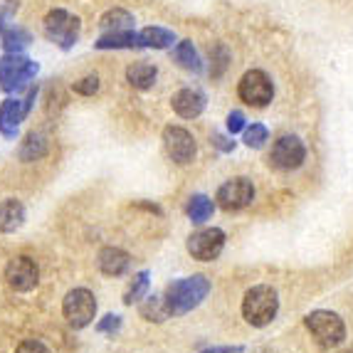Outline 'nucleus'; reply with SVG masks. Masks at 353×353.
Returning <instances> with one entry per match:
<instances>
[{
    "instance_id": "obj_1",
    "label": "nucleus",
    "mask_w": 353,
    "mask_h": 353,
    "mask_svg": "<svg viewBox=\"0 0 353 353\" xmlns=\"http://www.w3.org/2000/svg\"><path fill=\"white\" fill-rule=\"evenodd\" d=\"M208 294H210V279L205 274H193V277H183L168 284L163 299L171 316H185L195 306H201Z\"/></svg>"
},
{
    "instance_id": "obj_2",
    "label": "nucleus",
    "mask_w": 353,
    "mask_h": 353,
    "mask_svg": "<svg viewBox=\"0 0 353 353\" xmlns=\"http://www.w3.org/2000/svg\"><path fill=\"white\" fill-rule=\"evenodd\" d=\"M279 314V294L270 284H257V287L245 292L242 299V319L254 329L270 326Z\"/></svg>"
},
{
    "instance_id": "obj_3",
    "label": "nucleus",
    "mask_w": 353,
    "mask_h": 353,
    "mask_svg": "<svg viewBox=\"0 0 353 353\" xmlns=\"http://www.w3.org/2000/svg\"><path fill=\"white\" fill-rule=\"evenodd\" d=\"M37 72H40V65H37L35 59L25 57V54L6 52L0 57V89L6 94L28 89Z\"/></svg>"
},
{
    "instance_id": "obj_4",
    "label": "nucleus",
    "mask_w": 353,
    "mask_h": 353,
    "mask_svg": "<svg viewBox=\"0 0 353 353\" xmlns=\"http://www.w3.org/2000/svg\"><path fill=\"white\" fill-rule=\"evenodd\" d=\"M304 326L316 339L319 346L324 348H336L346 341V324H343V319L336 312H329V309H316V312L306 314Z\"/></svg>"
},
{
    "instance_id": "obj_5",
    "label": "nucleus",
    "mask_w": 353,
    "mask_h": 353,
    "mask_svg": "<svg viewBox=\"0 0 353 353\" xmlns=\"http://www.w3.org/2000/svg\"><path fill=\"white\" fill-rule=\"evenodd\" d=\"M35 99H37V84L35 87L30 84V87L25 89L23 99H18V97L3 99V104H0V136H3V139H8V141H15V139H18L20 124H23L25 119H28V114L32 112Z\"/></svg>"
},
{
    "instance_id": "obj_6",
    "label": "nucleus",
    "mask_w": 353,
    "mask_h": 353,
    "mask_svg": "<svg viewBox=\"0 0 353 353\" xmlns=\"http://www.w3.org/2000/svg\"><path fill=\"white\" fill-rule=\"evenodd\" d=\"M42 28H45V37L52 45H57L59 50H72L79 40V32H82V20L72 12L62 10V8H54L45 15Z\"/></svg>"
},
{
    "instance_id": "obj_7",
    "label": "nucleus",
    "mask_w": 353,
    "mask_h": 353,
    "mask_svg": "<svg viewBox=\"0 0 353 353\" xmlns=\"http://www.w3.org/2000/svg\"><path fill=\"white\" fill-rule=\"evenodd\" d=\"M62 314H65L67 324L72 329H84L97 316V296L84 287L72 289V292H67L65 301H62Z\"/></svg>"
},
{
    "instance_id": "obj_8",
    "label": "nucleus",
    "mask_w": 353,
    "mask_h": 353,
    "mask_svg": "<svg viewBox=\"0 0 353 353\" xmlns=\"http://www.w3.org/2000/svg\"><path fill=\"white\" fill-rule=\"evenodd\" d=\"M237 97L248 106H267L274 99V84H272L270 74L262 70H250L242 74L240 84H237Z\"/></svg>"
},
{
    "instance_id": "obj_9",
    "label": "nucleus",
    "mask_w": 353,
    "mask_h": 353,
    "mask_svg": "<svg viewBox=\"0 0 353 353\" xmlns=\"http://www.w3.org/2000/svg\"><path fill=\"white\" fill-rule=\"evenodd\" d=\"M304 161H306V146L299 136L284 134L272 143L270 163L274 168H279V171H296Z\"/></svg>"
},
{
    "instance_id": "obj_10",
    "label": "nucleus",
    "mask_w": 353,
    "mask_h": 353,
    "mask_svg": "<svg viewBox=\"0 0 353 353\" xmlns=\"http://www.w3.org/2000/svg\"><path fill=\"white\" fill-rule=\"evenodd\" d=\"M185 250L198 262H212L218 259L225 250V232L220 228H203L195 230L185 242Z\"/></svg>"
},
{
    "instance_id": "obj_11",
    "label": "nucleus",
    "mask_w": 353,
    "mask_h": 353,
    "mask_svg": "<svg viewBox=\"0 0 353 353\" xmlns=\"http://www.w3.org/2000/svg\"><path fill=\"white\" fill-rule=\"evenodd\" d=\"M163 148L168 153V159L178 165L193 163L195 153H198V143L195 136L183 126H165L163 129Z\"/></svg>"
},
{
    "instance_id": "obj_12",
    "label": "nucleus",
    "mask_w": 353,
    "mask_h": 353,
    "mask_svg": "<svg viewBox=\"0 0 353 353\" xmlns=\"http://www.w3.org/2000/svg\"><path fill=\"white\" fill-rule=\"evenodd\" d=\"M215 201L223 210L237 212L242 208H248L254 201V185L250 178H230L215 193Z\"/></svg>"
},
{
    "instance_id": "obj_13",
    "label": "nucleus",
    "mask_w": 353,
    "mask_h": 353,
    "mask_svg": "<svg viewBox=\"0 0 353 353\" xmlns=\"http://www.w3.org/2000/svg\"><path fill=\"white\" fill-rule=\"evenodd\" d=\"M6 282L15 292H32L40 284V267L30 257L10 259L6 267Z\"/></svg>"
},
{
    "instance_id": "obj_14",
    "label": "nucleus",
    "mask_w": 353,
    "mask_h": 353,
    "mask_svg": "<svg viewBox=\"0 0 353 353\" xmlns=\"http://www.w3.org/2000/svg\"><path fill=\"white\" fill-rule=\"evenodd\" d=\"M171 106L181 119H195L205 112V94H203L201 89L185 87L173 94Z\"/></svg>"
},
{
    "instance_id": "obj_15",
    "label": "nucleus",
    "mask_w": 353,
    "mask_h": 353,
    "mask_svg": "<svg viewBox=\"0 0 353 353\" xmlns=\"http://www.w3.org/2000/svg\"><path fill=\"white\" fill-rule=\"evenodd\" d=\"M99 270L106 277H121L131 267V254L121 248H101L99 250Z\"/></svg>"
},
{
    "instance_id": "obj_16",
    "label": "nucleus",
    "mask_w": 353,
    "mask_h": 353,
    "mask_svg": "<svg viewBox=\"0 0 353 353\" xmlns=\"http://www.w3.org/2000/svg\"><path fill=\"white\" fill-rule=\"evenodd\" d=\"M97 50H143L141 32L134 30H117V32H104L94 42Z\"/></svg>"
},
{
    "instance_id": "obj_17",
    "label": "nucleus",
    "mask_w": 353,
    "mask_h": 353,
    "mask_svg": "<svg viewBox=\"0 0 353 353\" xmlns=\"http://www.w3.org/2000/svg\"><path fill=\"white\" fill-rule=\"evenodd\" d=\"M25 223V208L15 198L0 201V232H15Z\"/></svg>"
},
{
    "instance_id": "obj_18",
    "label": "nucleus",
    "mask_w": 353,
    "mask_h": 353,
    "mask_svg": "<svg viewBox=\"0 0 353 353\" xmlns=\"http://www.w3.org/2000/svg\"><path fill=\"white\" fill-rule=\"evenodd\" d=\"M156 77H159V70L151 62H134V65L126 67V82L139 92L151 89L156 84Z\"/></svg>"
},
{
    "instance_id": "obj_19",
    "label": "nucleus",
    "mask_w": 353,
    "mask_h": 353,
    "mask_svg": "<svg viewBox=\"0 0 353 353\" xmlns=\"http://www.w3.org/2000/svg\"><path fill=\"white\" fill-rule=\"evenodd\" d=\"M30 42H32V35L25 28H20V25H8L0 32V45L10 54H23L30 48Z\"/></svg>"
},
{
    "instance_id": "obj_20",
    "label": "nucleus",
    "mask_w": 353,
    "mask_h": 353,
    "mask_svg": "<svg viewBox=\"0 0 353 353\" xmlns=\"http://www.w3.org/2000/svg\"><path fill=\"white\" fill-rule=\"evenodd\" d=\"M173 59H176L185 72H193V74H201L203 72V59L190 40L176 42V48H173Z\"/></svg>"
},
{
    "instance_id": "obj_21",
    "label": "nucleus",
    "mask_w": 353,
    "mask_h": 353,
    "mask_svg": "<svg viewBox=\"0 0 353 353\" xmlns=\"http://www.w3.org/2000/svg\"><path fill=\"white\" fill-rule=\"evenodd\" d=\"M48 139L42 134H37V131H30L28 136H25V141L20 143V161L23 163H32V161H40L45 153H48Z\"/></svg>"
},
{
    "instance_id": "obj_22",
    "label": "nucleus",
    "mask_w": 353,
    "mask_h": 353,
    "mask_svg": "<svg viewBox=\"0 0 353 353\" xmlns=\"http://www.w3.org/2000/svg\"><path fill=\"white\" fill-rule=\"evenodd\" d=\"M141 42L143 48L148 50H168V48H176V32L165 28H143L141 30Z\"/></svg>"
},
{
    "instance_id": "obj_23",
    "label": "nucleus",
    "mask_w": 353,
    "mask_h": 353,
    "mask_svg": "<svg viewBox=\"0 0 353 353\" xmlns=\"http://www.w3.org/2000/svg\"><path fill=\"white\" fill-rule=\"evenodd\" d=\"M134 15L124 8H112L106 10L104 15L99 18V28L104 32H117V30H134Z\"/></svg>"
},
{
    "instance_id": "obj_24",
    "label": "nucleus",
    "mask_w": 353,
    "mask_h": 353,
    "mask_svg": "<svg viewBox=\"0 0 353 353\" xmlns=\"http://www.w3.org/2000/svg\"><path fill=\"white\" fill-rule=\"evenodd\" d=\"M139 314H141V319L153 321V324H163L165 319L171 316L163 296H146V299H141L139 301Z\"/></svg>"
},
{
    "instance_id": "obj_25",
    "label": "nucleus",
    "mask_w": 353,
    "mask_h": 353,
    "mask_svg": "<svg viewBox=\"0 0 353 353\" xmlns=\"http://www.w3.org/2000/svg\"><path fill=\"white\" fill-rule=\"evenodd\" d=\"M212 212H215V203L203 193L193 195L188 201V205H185V215H188L190 223H195V225H203L205 220H210Z\"/></svg>"
},
{
    "instance_id": "obj_26",
    "label": "nucleus",
    "mask_w": 353,
    "mask_h": 353,
    "mask_svg": "<svg viewBox=\"0 0 353 353\" xmlns=\"http://www.w3.org/2000/svg\"><path fill=\"white\" fill-rule=\"evenodd\" d=\"M148 287H151V272L148 270L136 272L134 279H131L129 287H126V292H124V304L131 306V304H139L141 299H146Z\"/></svg>"
},
{
    "instance_id": "obj_27",
    "label": "nucleus",
    "mask_w": 353,
    "mask_h": 353,
    "mask_svg": "<svg viewBox=\"0 0 353 353\" xmlns=\"http://www.w3.org/2000/svg\"><path fill=\"white\" fill-rule=\"evenodd\" d=\"M228 67H230V50L225 48L223 42L212 45V50H210V77L212 79H220V77L228 72Z\"/></svg>"
},
{
    "instance_id": "obj_28",
    "label": "nucleus",
    "mask_w": 353,
    "mask_h": 353,
    "mask_svg": "<svg viewBox=\"0 0 353 353\" xmlns=\"http://www.w3.org/2000/svg\"><path fill=\"white\" fill-rule=\"evenodd\" d=\"M242 141L250 148H262L270 141V131H267L265 124H248L242 131Z\"/></svg>"
},
{
    "instance_id": "obj_29",
    "label": "nucleus",
    "mask_w": 353,
    "mask_h": 353,
    "mask_svg": "<svg viewBox=\"0 0 353 353\" xmlns=\"http://www.w3.org/2000/svg\"><path fill=\"white\" fill-rule=\"evenodd\" d=\"M72 89H74L77 94H82V97H94L97 92H99V77H97V74L82 77L79 82L72 84Z\"/></svg>"
},
{
    "instance_id": "obj_30",
    "label": "nucleus",
    "mask_w": 353,
    "mask_h": 353,
    "mask_svg": "<svg viewBox=\"0 0 353 353\" xmlns=\"http://www.w3.org/2000/svg\"><path fill=\"white\" fill-rule=\"evenodd\" d=\"M121 324H124V321H121L119 314H106L99 324H97V331H99V334H112L114 336V334L121 331Z\"/></svg>"
},
{
    "instance_id": "obj_31",
    "label": "nucleus",
    "mask_w": 353,
    "mask_h": 353,
    "mask_svg": "<svg viewBox=\"0 0 353 353\" xmlns=\"http://www.w3.org/2000/svg\"><path fill=\"white\" fill-rule=\"evenodd\" d=\"M225 126H228L230 136L242 134V131H245V126H248V119H245V114H242V112H230Z\"/></svg>"
},
{
    "instance_id": "obj_32",
    "label": "nucleus",
    "mask_w": 353,
    "mask_h": 353,
    "mask_svg": "<svg viewBox=\"0 0 353 353\" xmlns=\"http://www.w3.org/2000/svg\"><path fill=\"white\" fill-rule=\"evenodd\" d=\"M15 353H50V348L37 339H25V341L18 343Z\"/></svg>"
},
{
    "instance_id": "obj_33",
    "label": "nucleus",
    "mask_w": 353,
    "mask_h": 353,
    "mask_svg": "<svg viewBox=\"0 0 353 353\" xmlns=\"http://www.w3.org/2000/svg\"><path fill=\"white\" fill-rule=\"evenodd\" d=\"M212 146L218 148V151H223V153H232L235 151V141L232 139H228V136H223V134H212Z\"/></svg>"
},
{
    "instance_id": "obj_34",
    "label": "nucleus",
    "mask_w": 353,
    "mask_h": 353,
    "mask_svg": "<svg viewBox=\"0 0 353 353\" xmlns=\"http://www.w3.org/2000/svg\"><path fill=\"white\" fill-rule=\"evenodd\" d=\"M198 353H245V346H212Z\"/></svg>"
}]
</instances>
